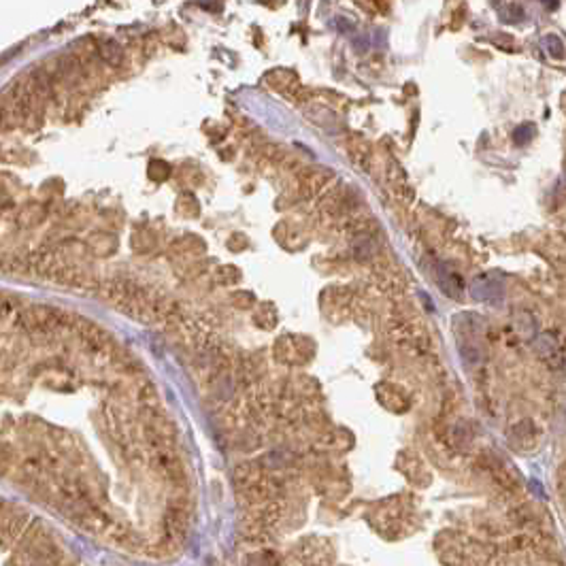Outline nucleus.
<instances>
[{"instance_id":"obj_1","label":"nucleus","mask_w":566,"mask_h":566,"mask_svg":"<svg viewBox=\"0 0 566 566\" xmlns=\"http://www.w3.org/2000/svg\"><path fill=\"white\" fill-rule=\"evenodd\" d=\"M473 296L479 300H500L503 298V286L494 277H482L473 283Z\"/></svg>"},{"instance_id":"obj_2","label":"nucleus","mask_w":566,"mask_h":566,"mask_svg":"<svg viewBox=\"0 0 566 566\" xmlns=\"http://www.w3.org/2000/svg\"><path fill=\"white\" fill-rule=\"evenodd\" d=\"M534 350L543 360H547V364H552L554 368L562 366V352H560V347L556 345V341L552 337H539L534 341Z\"/></svg>"},{"instance_id":"obj_3","label":"nucleus","mask_w":566,"mask_h":566,"mask_svg":"<svg viewBox=\"0 0 566 566\" xmlns=\"http://www.w3.org/2000/svg\"><path fill=\"white\" fill-rule=\"evenodd\" d=\"M543 47H545V52H547L550 56H554V58H562V56H564V49H566L564 41H562L560 36H556V34H550V36L543 38Z\"/></svg>"},{"instance_id":"obj_4","label":"nucleus","mask_w":566,"mask_h":566,"mask_svg":"<svg viewBox=\"0 0 566 566\" xmlns=\"http://www.w3.org/2000/svg\"><path fill=\"white\" fill-rule=\"evenodd\" d=\"M532 126L530 124H524V126H519L517 130H515V135H513V141L517 143V145H526L530 139H532Z\"/></svg>"}]
</instances>
